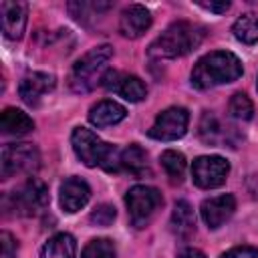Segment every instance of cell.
<instances>
[{"mask_svg": "<svg viewBox=\"0 0 258 258\" xmlns=\"http://www.w3.org/2000/svg\"><path fill=\"white\" fill-rule=\"evenodd\" d=\"M242 62L234 52L216 50L202 56L191 71V85L196 89H210L216 85L232 83L242 75Z\"/></svg>", "mask_w": 258, "mask_h": 258, "instance_id": "cell-1", "label": "cell"}, {"mask_svg": "<svg viewBox=\"0 0 258 258\" xmlns=\"http://www.w3.org/2000/svg\"><path fill=\"white\" fill-rule=\"evenodd\" d=\"M204 38V32L198 24L187 20H177L169 24L151 44L149 56L153 58H177L191 52Z\"/></svg>", "mask_w": 258, "mask_h": 258, "instance_id": "cell-2", "label": "cell"}, {"mask_svg": "<svg viewBox=\"0 0 258 258\" xmlns=\"http://www.w3.org/2000/svg\"><path fill=\"white\" fill-rule=\"evenodd\" d=\"M71 143H73L77 157L87 167L101 165L105 171H119L121 169V151L115 145L105 143L91 129L77 127L71 135Z\"/></svg>", "mask_w": 258, "mask_h": 258, "instance_id": "cell-3", "label": "cell"}, {"mask_svg": "<svg viewBox=\"0 0 258 258\" xmlns=\"http://www.w3.org/2000/svg\"><path fill=\"white\" fill-rule=\"evenodd\" d=\"M111 56H113V48L109 44L91 48L73 64L69 75V87L75 93H89L91 89H95L97 83L103 81Z\"/></svg>", "mask_w": 258, "mask_h": 258, "instance_id": "cell-4", "label": "cell"}, {"mask_svg": "<svg viewBox=\"0 0 258 258\" xmlns=\"http://www.w3.org/2000/svg\"><path fill=\"white\" fill-rule=\"evenodd\" d=\"M40 165L38 149L32 143H8L2 149L0 175L2 179H10L18 173H32Z\"/></svg>", "mask_w": 258, "mask_h": 258, "instance_id": "cell-5", "label": "cell"}, {"mask_svg": "<svg viewBox=\"0 0 258 258\" xmlns=\"http://www.w3.org/2000/svg\"><path fill=\"white\" fill-rule=\"evenodd\" d=\"M125 204H127V210H129L131 224L135 228H143V226L149 224L153 214L159 210V206L163 204V198L155 187L135 185V187H131L127 191Z\"/></svg>", "mask_w": 258, "mask_h": 258, "instance_id": "cell-6", "label": "cell"}, {"mask_svg": "<svg viewBox=\"0 0 258 258\" xmlns=\"http://www.w3.org/2000/svg\"><path fill=\"white\" fill-rule=\"evenodd\" d=\"M187 125H189L187 109L169 107V109L161 111L155 117V121H153V125H151V129L147 133H149V137L159 139V141H175V139L185 135Z\"/></svg>", "mask_w": 258, "mask_h": 258, "instance_id": "cell-7", "label": "cell"}, {"mask_svg": "<svg viewBox=\"0 0 258 258\" xmlns=\"http://www.w3.org/2000/svg\"><path fill=\"white\" fill-rule=\"evenodd\" d=\"M230 173V163L220 155H202L191 165L194 183L202 189L220 187Z\"/></svg>", "mask_w": 258, "mask_h": 258, "instance_id": "cell-8", "label": "cell"}, {"mask_svg": "<svg viewBox=\"0 0 258 258\" xmlns=\"http://www.w3.org/2000/svg\"><path fill=\"white\" fill-rule=\"evenodd\" d=\"M46 204H48V187L36 177L26 179L12 194V208L20 216H34L42 208H46Z\"/></svg>", "mask_w": 258, "mask_h": 258, "instance_id": "cell-9", "label": "cell"}, {"mask_svg": "<svg viewBox=\"0 0 258 258\" xmlns=\"http://www.w3.org/2000/svg\"><path fill=\"white\" fill-rule=\"evenodd\" d=\"M101 83L107 91H113V93L121 95L123 99L131 101V103H139L147 95V89H145V85L139 77L127 75V73H121V71H107Z\"/></svg>", "mask_w": 258, "mask_h": 258, "instance_id": "cell-10", "label": "cell"}, {"mask_svg": "<svg viewBox=\"0 0 258 258\" xmlns=\"http://www.w3.org/2000/svg\"><path fill=\"white\" fill-rule=\"evenodd\" d=\"M236 210V200L232 194H222V196H216V198H208L202 202V220L204 224L210 228V230H216L220 228L224 222H228L232 218Z\"/></svg>", "mask_w": 258, "mask_h": 258, "instance_id": "cell-11", "label": "cell"}, {"mask_svg": "<svg viewBox=\"0 0 258 258\" xmlns=\"http://www.w3.org/2000/svg\"><path fill=\"white\" fill-rule=\"evenodd\" d=\"M54 85H56V81H54L52 75H48V73H30L20 81L18 95L26 105L36 107L40 103V99L54 89Z\"/></svg>", "mask_w": 258, "mask_h": 258, "instance_id": "cell-12", "label": "cell"}, {"mask_svg": "<svg viewBox=\"0 0 258 258\" xmlns=\"http://www.w3.org/2000/svg\"><path fill=\"white\" fill-rule=\"evenodd\" d=\"M0 22L4 36L10 40H18L26 28V4L4 0L0 4Z\"/></svg>", "mask_w": 258, "mask_h": 258, "instance_id": "cell-13", "label": "cell"}, {"mask_svg": "<svg viewBox=\"0 0 258 258\" xmlns=\"http://www.w3.org/2000/svg\"><path fill=\"white\" fill-rule=\"evenodd\" d=\"M151 26V14L141 4H131L121 12L119 18V30L127 38H139L147 28Z\"/></svg>", "mask_w": 258, "mask_h": 258, "instance_id": "cell-14", "label": "cell"}, {"mask_svg": "<svg viewBox=\"0 0 258 258\" xmlns=\"http://www.w3.org/2000/svg\"><path fill=\"white\" fill-rule=\"evenodd\" d=\"M91 198V187L81 177H69L60 185V208L69 214L79 212Z\"/></svg>", "mask_w": 258, "mask_h": 258, "instance_id": "cell-15", "label": "cell"}, {"mask_svg": "<svg viewBox=\"0 0 258 258\" xmlns=\"http://www.w3.org/2000/svg\"><path fill=\"white\" fill-rule=\"evenodd\" d=\"M127 111L123 105L115 103V101H101L95 107H91L89 111V121L95 127H109V125H117L125 119Z\"/></svg>", "mask_w": 258, "mask_h": 258, "instance_id": "cell-16", "label": "cell"}, {"mask_svg": "<svg viewBox=\"0 0 258 258\" xmlns=\"http://www.w3.org/2000/svg\"><path fill=\"white\" fill-rule=\"evenodd\" d=\"M0 129L6 135H26L34 129V121L20 109L8 107L0 115Z\"/></svg>", "mask_w": 258, "mask_h": 258, "instance_id": "cell-17", "label": "cell"}, {"mask_svg": "<svg viewBox=\"0 0 258 258\" xmlns=\"http://www.w3.org/2000/svg\"><path fill=\"white\" fill-rule=\"evenodd\" d=\"M171 230L175 236L179 238H189L196 230V216H194V208L185 202L179 200L173 206V214H171Z\"/></svg>", "mask_w": 258, "mask_h": 258, "instance_id": "cell-18", "label": "cell"}, {"mask_svg": "<svg viewBox=\"0 0 258 258\" xmlns=\"http://www.w3.org/2000/svg\"><path fill=\"white\" fill-rule=\"evenodd\" d=\"M77 256V244L71 234H56L52 236L40 252V258H75Z\"/></svg>", "mask_w": 258, "mask_h": 258, "instance_id": "cell-19", "label": "cell"}, {"mask_svg": "<svg viewBox=\"0 0 258 258\" xmlns=\"http://www.w3.org/2000/svg\"><path fill=\"white\" fill-rule=\"evenodd\" d=\"M121 169L135 177H141L147 171V153L139 145L131 143L121 151Z\"/></svg>", "mask_w": 258, "mask_h": 258, "instance_id": "cell-20", "label": "cell"}, {"mask_svg": "<svg viewBox=\"0 0 258 258\" xmlns=\"http://www.w3.org/2000/svg\"><path fill=\"white\" fill-rule=\"evenodd\" d=\"M159 159H161V165H163L167 177L173 183H181L183 175H185V167H187L185 155L181 151H175V149H165Z\"/></svg>", "mask_w": 258, "mask_h": 258, "instance_id": "cell-21", "label": "cell"}, {"mask_svg": "<svg viewBox=\"0 0 258 258\" xmlns=\"http://www.w3.org/2000/svg\"><path fill=\"white\" fill-rule=\"evenodd\" d=\"M232 30H234V36H236L240 42H244V44H254V42H258V14H256V12H246V14H242V16L234 22Z\"/></svg>", "mask_w": 258, "mask_h": 258, "instance_id": "cell-22", "label": "cell"}, {"mask_svg": "<svg viewBox=\"0 0 258 258\" xmlns=\"http://www.w3.org/2000/svg\"><path fill=\"white\" fill-rule=\"evenodd\" d=\"M230 115L238 121H250L254 117V105L246 93H236L230 99Z\"/></svg>", "mask_w": 258, "mask_h": 258, "instance_id": "cell-23", "label": "cell"}, {"mask_svg": "<svg viewBox=\"0 0 258 258\" xmlns=\"http://www.w3.org/2000/svg\"><path fill=\"white\" fill-rule=\"evenodd\" d=\"M81 258H115V244L107 238H97V240H91Z\"/></svg>", "mask_w": 258, "mask_h": 258, "instance_id": "cell-24", "label": "cell"}, {"mask_svg": "<svg viewBox=\"0 0 258 258\" xmlns=\"http://www.w3.org/2000/svg\"><path fill=\"white\" fill-rule=\"evenodd\" d=\"M115 216H117V212H115V208H113L111 204H99V206L91 212L89 220H91L95 226H109V224H113Z\"/></svg>", "mask_w": 258, "mask_h": 258, "instance_id": "cell-25", "label": "cell"}, {"mask_svg": "<svg viewBox=\"0 0 258 258\" xmlns=\"http://www.w3.org/2000/svg\"><path fill=\"white\" fill-rule=\"evenodd\" d=\"M0 258H16V242L8 232L0 234Z\"/></svg>", "mask_w": 258, "mask_h": 258, "instance_id": "cell-26", "label": "cell"}, {"mask_svg": "<svg viewBox=\"0 0 258 258\" xmlns=\"http://www.w3.org/2000/svg\"><path fill=\"white\" fill-rule=\"evenodd\" d=\"M222 258H258V250L250 248V246H238V248H232L226 254H222Z\"/></svg>", "mask_w": 258, "mask_h": 258, "instance_id": "cell-27", "label": "cell"}, {"mask_svg": "<svg viewBox=\"0 0 258 258\" xmlns=\"http://www.w3.org/2000/svg\"><path fill=\"white\" fill-rule=\"evenodd\" d=\"M198 6H202V8H206V10H210V12H226L228 8H230V2H198Z\"/></svg>", "mask_w": 258, "mask_h": 258, "instance_id": "cell-28", "label": "cell"}, {"mask_svg": "<svg viewBox=\"0 0 258 258\" xmlns=\"http://www.w3.org/2000/svg\"><path fill=\"white\" fill-rule=\"evenodd\" d=\"M177 258H206V256H204V252H200L196 248H185L183 252H179Z\"/></svg>", "mask_w": 258, "mask_h": 258, "instance_id": "cell-29", "label": "cell"}]
</instances>
